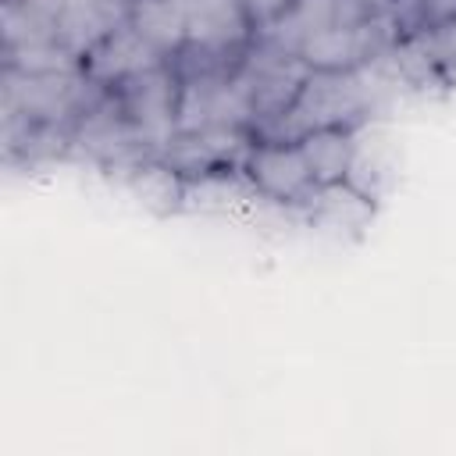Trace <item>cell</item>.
Wrapping results in <instances>:
<instances>
[{
  "mask_svg": "<svg viewBox=\"0 0 456 456\" xmlns=\"http://www.w3.org/2000/svg\"><path fill=\"white\" fill-rule=\"evenodd\" d=\"M335 14H338V0H292L274 21H267L253 36L264 39V43H271V46H281L289 53H299V46L314 32L335 25Z\"/></svg>",
  "mask_w": 456,
  "mask_h": 456,
  "instance_id": "8fae6325",
  "label": "cell"
},
{
  "mask_svg": "<svg viewBox=\"0 0 456 456\" xmlns=\"http://www.w3.org/2000/svg\"><path fill=\"white\" fill-rule=\"evenodd\" d=\"M360 4H367V7H370V11H378V14H392L399 0H360Z\"/></svg>",
  "mask_w": 456,
  "mask_h": 456,
  "instance_id": "9a60e30c",
  "label": "cell"
},
{
  "mask_svg": "<svg viewBox=\"0 0 456 456\" xmlns=\"http://www.w3.org/2000/svg\"><path fill=\"white\" fill-rule=\"evenodd\" d=\"M235 75L253 100L256 128H267L271 121H278L289 110V103L303 89L310 68L303 64L299 53H289V50L271 46V43L253 36L249 46L235 61Z\"/></svg>",
  "mask_w": 456,
  "mask_h": 456,
  "instance_id": "3957f363",
  "label": "cell"
},
{
  "mask_svg": "<svg viewBox=\"0 0 456 456\" xmlns=\"http://www.w3.org/2000/svg\"><path fill=\"white\" fill-rule=\"evenodd\" d=\"M167 57L132 25V21H121L118 28H110L86 57H82V71L89 82H96L100 89H118L121 82L164 64Z\"/></svg>",
  "mask_w": 456,
  "mask_h": 456,
  "instance_id": "ba28073f",
  "label": "cell"
},
{
  "mask_svg": "<svg viewBox=\"0 0 456 456\" xmlns=\"http://www.w3.org/2000/svg\"><path fill=\"white\" fill-rule=\"evenodd\" d=\"M289 4H292V0H242V7H246V14H249V21H253L256 32H260L267 21H274Z\"/></svg>",
  "mask_w": 456,
  "mask_h": 456,
  "instance_id": "5bb4252c",
  "label": "cell"
},
{
  "mask_svg": "<svg viewBox=\"0 0 456 456\" xmlns=\"http://www.w3.org/2000/svg\"><path fill=\"white\" fill-rule=\"evenodd\" d=\"M121 175V182L128 185V192L142 203V207H150V210H157V214H167V210H182V203H185V178L164 160V157H139L135 164H128V167H121L118 171Z\"/></svg>",
  "mask_w": 456,
  "mask_h": 456,
  "instance_id": "9c48e42d",
  "label": "cell"
},
{
  "mask_svg": "<svg viewBox=\"0 0 456 456\" xmlns=\"http://www.w3.org/2000/svg\"><path fill=\"white\" fill-rule=\"evenodd\" d=\"M256 132L253 128H196L178 132L160 153L182 178H200L224 167H242Z\"/></svg>",
  "mask_w": 456,
  "mask_h": 456,
  "instance_id": "52a82bcc",
  "label": "cell"
},
{
  "mask_svg": "<svg viewBox=\"0 0 456 456\" xmlns=\"http://www.w3.org/2000/svg\"><path fill=\"white\" fill-rule=\"evenodd\" d=\"M178 68L171 61L121 82L114 93L121 114L135 128L146 153H164L167 142L178 135Z\"/></svg>",
  "mask_w": 456,
  "mask_h": 456,
  "instance_id": "7a4b0ae2",
  "label": "cell"
},
{
  "mask_svg": "<svg viewBox=\"0 0 456 456\" xmlns=\"http://www.w3.org/2000/svg\"><path fill=\"white\" fill-rule=\"evenodd\" d=\"M395 39H399V21L392 11V14H378L370 21H356V25L335 21L321 32H314L299 46V57L310 71H360L370 61H378Z\"/></svg>",
  "mask_w": 456,
  "mask_h": 456,
  "instance_id": "277c9868",
  "label": "cell"
},
{
  "mask_svg": "<svg viewBox=\"0 0 456 456\" xmlns=\"http://www.w3.org/2000/svg\"><path fill=\"white\" fill-rule=\"evenodd\" d=\"M242 175L264 200L285 203V207H303L310 200V192L317 189L310 164L296 139L256 135L242 160Z\"/></svg>",
  "mask_w": 456,
  "mask_h": 456,
  "instance_id": "5b68a950",
  "label": "cell"
},
{
  "mask_svg": "<svg viewBox=\"0 0 456 456\" xmlns=\"http://www.w3.org/2000/svg\"><path fill=\"white\" fill-rule=\"evenodd\" d=\"M424 39H428V50L435 57V68H438L442 82L456 86V18H449L438 28H428Z\"/></svg>",
  "mask_w": 456,
  "mask_h": 456,
  "instance_id": "4fadbf2b",
  "label": "cell"
},
{
  "mask_svg": "<svg viewBox=\"0 0 456 456\" xmlns=\"http://www.w3.org/2000/svg\"><path fill=\"white\" fill-rule=\"evenodd\" d=\"M410 4H413V0H399V4H395V11H403V7H410Z\"/></svg>",
  "mask_w": 456,
  "mask_h": 456,
  "instance_id": "2e32d148",
  "label": "cell"
},
{
  "mask_svg": "<svg viewBox=\"0 0 456 456\" xmlns=\"http://www.w3.org/2000/svg\"><path fill=\"white\" fill-rule=\"evenodd\" d=\"M189 21V46L192 53L228 61L239 57L253 39V21L242 0H182Z\"/></svg>",
  "mask_w": 456,
  "mask_h": 456,
  "instance_id": "8992f818",
  "label": "cell"
},
{
  "mask_svg": "<svg viewBox=\"0 0 456 456\" xmlns=\"http://www.w3.org/2000/svg\"><path fill=\"white\" fill-rule=\"evenodd\" d=\"M128 21L167 57L175 61L189 46V21L182 0H132Z\"/></svg>",
  "mask_w": 456,
  "mask_h": 456,
  "instance_id": "7c38bea8",
  "label": "cell"
},
{
  "mask_svg": "<svg viewBox=\"0 0 456 456\" xmlns=\"http://www.w3.org/2000/svg\"><path fill=\"white\" fill-rule=\"evenodd\" d=\"M374 86L363 71H310L289 110L260 128L271 139H299L317 128H360L370 118Z\"/></svg>",
  "mask_w": 456,
  "mask_h": 456,
  "instance_id": "6da1fadb",
  "label": "cell"
},
{
  "mask_svg": "<svg viewBox=\"0 0 456 456\" xmlns=\"http://www.w3.org/2000/svg\"><path fill=\"white\" fill-rule=\"evenodd\" d=\"M296 142H299L317 185H338L349 178V167H353V157L360 146L356 128H317V132L299 135Z\"/></svg>",
  "mask_w": 456,
  "mask_h": 456,
  "instance_id": "30bf717a",
  "label": "cell"
}]
</instances>
